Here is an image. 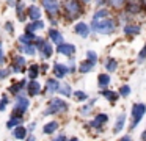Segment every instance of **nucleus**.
<instances>
[{"mask_svg":"<svg viewBox=\"0 0 146 141\" xmlns=\"http://www.w3.org/2000/svg\"><path fill=\"white\" fill-rule=\"evenodd\" d=\"M90 28H91L94 33H99V34H111L115 30H116V21H115L111 16L93 19L91 27Z\"/></svg>","mask_w":146,"mask_h":141,"instance_id":"1","label":"nucleus"},{"mask_svg":"<svg viewBox=\"0 0 146 141\" xmlns=\"http://www.w3.org/2000/svg\"><path fill=\"white\" fill-rule=\"evenodd\" d=\"M61 11H63L66 21L72 22L79 19L83 14V6L80 0H63L61 3Z\"/></svg>","mask_w":146,"mask_h":141,"instance_id":"2","label":"nucleus"},{"mask_svg":"<svg viewBox=\"0 0 146 141\" xmlns=\"http://www.w3.org/2000/svg\"><path fill=\"white\" fill-rule=\"evenodd\" d=\"M41 6L44 8V11L47 13V16L50 17V22L54 25H57V17L61 13V5L58 0H41Z\"/></svg>","mask_w":146,"mask_h":141,"instance_id":"3","label":"nucleus"},{"mask_svg":"<svg viewBox=\"0 0 146 141\" xmlns=\"http://www.w3.org/2000/svg\"><path fill=\"white\" fill-rule=\"evenodd\" d=\"M68 108H69V105H68L66 100L60 99V97H52V99L49 100V103H47V110L44 111V115L46 116H49V115H60V113L68 111Z\"/></svg>","mask_w":146,"mask_h":141,"instance_id":"4","label":"nucleus"},{"mask_svg":"<svg viewBox=\"0 0 146 141\" xmlns=\"http://www.w3.org/2000/svg\"><path fill=\"white\" fill-rule=\"evenodd\" d=\"M130 115H132V121H130V132L133 128L138 127V124L141 122L143 116L146 115V105L145 103H133L132 105V110H130Z\"/></svg>","mask_w":146,"mask_h":141,"instance_id":"5","label":"nucleus"},{"mask_svg":"<svg viewBox=\"0 0 146 141\" xmlns=\"http://www.w3.org/2000/svg\"><path fill=\"white\" fill-rule=\"evenodd\" d=\"M14 108H13V113L14 115H25L27 113V110H29V107H30V100H29V97H25L24 94H21V96H16L14 97Z\"/></svg>","mask_w":146,"mask_h":141,"instance_id":"6","label":"nucleus"},{"mask_svg":"<svg viewBox=\"0 0 146 141\" xmlns=\"http://www.w3.org/2000/svg\"><path fill=\"white\" fill-rule=\"evenodd\" d=\"M25 64H27V58L25 55H16L11 60V72H16V74H24L25 72Z\"/></svg>","mask_w":146,"mask_h":141,"instance_id":"7","label":"nucleus"},{"mask_svg":"<svg viewBox=\"0 0 146 141\" xmlns=\"http://www.w3.org/2000/svg\"><path fill=\"white\" fill-rule=\"evenodd\" d=\"M124 9H126V13L129 16L140 14L143 11V3H141V0H127Z\"/></svg>","mask_w":146,"mask_h":141,"instance_id":"8","label":"nucleus"},{"mask_svg":"<svg viewBox=\"0 0 146 141\" xmlns=\"http://www.w3.org/2000/svg\"><path fill=\"white\" fill-rule=\"evenodd\" d=\"M76 46L74 44H69V42H61V44H58L57 46V52L60 53V55H64V56H68V58H71V56H74L76 55Z\"/></svg>","mask_w":146,"mask_h":141,"instance_id":"9","label":"nucleus"},{"mask_svg":"<svg viewBox=\"0 0 146 141\" xmlns=\"http://www.w3.org/2000/svg\"><path fill=\"white\" fill-rule=\"evenodd\" d=\"M107 121H108V115H105V113H99V115H96L94 119L90 122V127H93L94 130H102V127L107 124Z\"/></svg>","mask_w":146,"mask_h":141,"instance_id":"10","label":"nucleus"},{"mask_svg":"<svg viewBox=\"0 0 146 141\" xmlns=\"http://www.w3.org/2000/svg\"><path fill=\"white\" fill-rule=\"evenodd\" d=\"M27 94H29L30 97H35L38 96L39 93H41V83H39L36 78H33V80L27 81V88H25Z\"/></svg>","mask_w":146,"mask_h":141,"instance_id":"11","label":"nucleus"},{"mask_svg":"<svg viewBox=\"0 0 146 141\" xmlns=\"http://www.w3.org/2000/svg\"><path fill=\"white\" fill-rule=\"evenodd\" d=\"M25 88H27V80H19V81L13 83L10 88H8V93L13 94V96L16 97V96L24 94V89H25Z\"/></svg>","mask_w":146,"mask_h":141,"instance_id":"12","label":"nucleus"},{"mask_svg":"<svg viewBox=\"0 0 146 141\" xmlns=\"http://www.w3.org/2000/svg\"><path fill=\"white\" fill-rule=\"evenodd\" d=\"M60 81H58V78L55 77V78H49L47 81H46V89H44V93L47 94V96H52V94H55V93H58V89H60Z\"/></svg>","mask_w":146,"mask_h":141,"instance_id":"13","label":"nucleus"},{"mask_svg":"<svg viewBox=\"0 0 146 141\" xmlns=\"http://www.w3.org/2000/svg\"><path fill=\"white\" fill-rule=\"evenodd\" d=\"M124 33H126V36L133 38V36L141 33V27L138 24H135V22H129V24L124 25Z\"/></svg>","mask_w":146,"mask_h":141,"instance_id":"14","label":"nucleus"},{"mask_svg":"<svg viewBox=\"0 0 146 141\" xmlns=\"http://www.w3.org/2000/svg\"><path fill=\"white\" fill-rule=\"evenodd\" d=\"M52 72H54V75L60 80V78H64L68 74H69V68H68L66 64H61V63H55Z\"/></svg>","mask_w":146,"mask_h":141,"instance_id":"15","label":"nucleus"},{"mask_svg":"<svg viewBox=\"0 0 146 141\" xmlns=\"http://www.w3.org/2000/svg\"><path fill=\"white\" fill-rule=\"evenodd\" d=\"M74 33L79 34L80 38H88V34H90L88 24H85V22H77V24L74 25Z\"/></svg>","mask_w":146,"mask_h":141,"instance_id":"16","label":"nucleus"},{"mask_svg":"<svg viewBox=\"0 0 146 141\" xmlns=\"http://www.w3.org/2000/svg\"><path fill=\"white\" fill-rule=\"evenodd\" d=\"M38 52H39V55H41L44 60H49L52 56V53H54V47L50 46L49 41H44V44L38 49Z\"/></svg>","mask_w":146,"mask_h":141,"instance_id":"17","label":"nucleus"},{"mask_svg":"<svg viewBox=\"0 0 146 141\" xmlns=\"http://www.w3.org/2000/svg\"><path fill=\"white\" fill-rule=\"evenodd\" d=\"M42 28H44V21H41V19L30 21L29 24L25 25V31H30V33H35V31L42 30Z\"/></svg>","mask_w":146,"mask_h":141,"instance_id":"18","label":"nucleus"},{"mask_svg":"<svg viewBox=\"0 0 146 141\" xmlns=\"http://www.w3.org/2000/svg\"><path fill=\"white\" fill-rule=\"evenodd\" d=\"M17 50H19L22 55L25 56H33L36 53V47L35 44H19V47H17Z\"/></svg>","mask_w":146,"mask_h":141,"instance_id":"19","label":"nucleus"},{"mask_svg":"<svg viewBox=\"0 0 146 141\" xmlns=\"http://www.w3.org/2000/svg\"><path fill=\"white\" fill-rule=\"evenodd\" d=\"M27 17L30 21H36V19H41V8L36 5H30L27 8Z\"/></svg>","mask_w":146,"mask_h":141,"instance_id":"20","label":"nucleus"},{"mask_svg":"<svg viewBox=\"0 0 146 141\" xmlns=\"http://www.w3.org/2000/svg\"><path fill=\"white\" fill-rule=\"evenodd\" d=\"M27 133H29V130H27V127H24L22 124L16 125V127L13 128V136L16 138V140H27Z\"/></svg>","mask_w":146,"mask_h":141,"instance_id":"21","label":"nucleus"},{"mask_svg":"<svg viewBox=\"0 0 146 141\" xmlns=\"http://www.w3.org/2000/svg\"><path fill=\"white\" fill-rule=\"evenodd\" d=\"M49 39H50L54 44H57V46L64 41V39H63V34H61L60 31L57 30V28H50V30H49Z\"/></svg>","mask_w":146,"mask_h":141,"instance_id":"22","label":"nucleus"},{"mask_svg":"<svg viewBox=\"0 0 146 141\" xmlns=\"http://www.w3.org/2000/svg\"><path fill=\"white\" fill-rule=\"evenodd\" d=\"M94 66H96V63L90 61V60H83L79 64V72L80 74H88V72H91L94 69Z\"/></svg>","mask_w":146,"mask_h":141,"instance_id":"23","label":"nucleus"},{"mask_svg":"<svg viewBox=\"0 0 146 141\" xmlns=\"http://www.w3.org/2000/svg\"><path fill=\"white\" fill-rule=\"evenodd\" d=\"M24 122V118H22V115H14V113H11V118H10V121L7 122V128H14L16 125H19V124H22Z\"/></svg>","mask_w":146,"mask_h":141,"instance_id":"24","label":"nucleus"},{"mask_svg":"<svg viewBox=\"0 0 146 141\" xmlns=\"http://www.w3.org/2000/svg\"><path fill=\"white\" fill-rule=\"evenodd\" d=\"M16 16H17V19H19V21H25V17H27V11H25V5H24L22 2H21V0H17L16 2Z\"/></svg>","mask_w":146,"mask_h":141,"instance_id":"25","label":"nucleus"},{"mask_svg":"<svg viewBox=\"0 0 146 141\" xmlns=\"http://www.w3.org/2000/svg\"><path fill=\"white\" fill-rule=\"evenodd\" d=\"M58 127H60V124H58L57 121H50V122H47V124H44L42 133L44 135H52V133H55V132L58 130Z\"/></svg>","mask_w":146,"mask_h":141,"instance_id":"26","label":"nucleus"},{"mask_svg":"<svg viewBox=\"0 0 146 141\" xmlns=\"http://www.w3.org/2000/svg\"><path fill=\"white\" fill-rule=\"evenodd\" d=\"M124 124H126V115H124V113H121V115L116 118V122H115V127H113V133L115 135L119 133V132L124 128Z\"/></svg>","mask_w":146,"mask_h":141,"instance_id":"27","label":"nucleus"},{"mask_svg":"<svg viewBox=\"0 0 146 141\" xmlns=\"http://www.w3.org/2000/svg\"><path fill=\"white\" fill-rule=\"evenodd\" d=\"M126 2L127 0H107V5H108V8L115 9V11H121L126 6Z\"/></svg>","mask_w":146,"mask_h":141,"instance_id":"28","label":"nucleus"},{"mask_svg":"<svg viewBox=\"0 0 146 141\" xmlns=\"http://www.w3.org/2000/svg\"><path fill=\"white\" fill-rule=\"evenodd\" d=\"M36 39L35 33H30V31H25L24 34L19 36V44H33Z\"/></svg>","mask_w":146,"mask_h":141,"instance_id":"29","label":"nucleus"},{"mask_svg":"<svg viewBox=\"0 0 146 141\" xmlns=\"http://www.w3.org/2000/svg\"><path fill=\"white\" fill-rule=\"evenodd\" d=\"M110 81H111V78H110V75H108L107 72L98 75V85H99L101 88H107L108 85H110Z\"/></svg>","mask_w":146,"mask_h":141,"instance_id":"30","label":"nucleus"},{"mask_svg":"<svg viewBox=\"0 0 146 141\" xmlns=\"http://www.w3.org/2000/svg\"><path fill=\"white\" fill-rule=\"evenodd\" d=\"M101 94H102V96H104L107 100H110V102H116V100L119 99V93L110 91V89H107V88H104V91H102Z\"/></svg>","mask_w":146,"mask_h":141,"instance_id":"31","label":"nucleus"},{"mask_svg":"<svg viewBox=\"0 0 146 141\" xmlns=\"http://www.w3.org/2000/svg\"><path fill=\"white\" fill-rule=\"evenodd\" d=\"M58 93H60L61 96H64V97H71L72 96V88L69 86V83H61Z\"/></svg>","mask_w":146,"mask_h":141,"instance_id":"32","label":"nucleus"},{"mask_svg":"<svg viewBox=\"0 0 146 141\" xmlns=\"http://www.w3.org/2000/svg\"><path fill=\"white\" fill-rule=\"evenodd\" d=\"M118 69V61L115 58H107L105 61V71L107 72H115Z\"/></svg>","mask_w":146,"mask_h":141,"instance_id":"33","label":"nucleus"},{"mask_svg":"<svg viewBox=\"0 0 146 141\" xmlns=\"http://www.w3.org/2000/svg\"><path fill=\"white\" fill-rule=\"evenodd\" d=\"M39 71H41V66H39V64H32V66H30V68H29V78H30V80L38 78Z\"/></svg>","mask_w":146,"mask_h":141,"instance_id":"34","label":"nucleus"},{"mask_svg":"<svg viewBox=\"0 0 146 141\" xmlns=\"http://www.w3.org/2000/svg\"><path fill=\"white\" fill-rule=\"evenodd\" d=\"M72 96H74V99L79 100V102H85V100H88V94H86L85 91H74Z\"/></svg>","mask_w":146,"mask_h":141,"instance_id":"35","label":"nucleus"},{"mask_svg":"<svg viewBox=\"0 0 146 141\" xmlns=\"http://www.w3.org/2000/svg\"><path fill=\"white\" fill-rule=\"evenodd\" d=\"M107 16H110V9L107 8H99L98 11L93 14V19H99V17H107Z\"/></svg>","mask_w":146,"mask_h":141,"instance_id":"36","label":"nucleus"},{"mask_svg":"<svg viewBox=\"0 0 146 141\" xmlns=\"http://www.w3.org/2000/svg\"><path fill=\"white\" fill-rule=\"evenodd\" d=\"M8 103H10V99H8L7 94H3V96L0 97V111H5L8 107Z\"/></svg>","mask_w":146,"mask_h":141,"instance_id":"37","label":"nucleus"},{"mask_svg":"<svg viewBox=\"0 0 146 141\" xmlns=\"http://www.w3.org/2000/svg\"><path fill=\"white\" fill-rule=\"evenodd\" d=\"M130 94V86L129 85H123V86L119 88V96L121 97H127Z\"/></svg>","mask_w":146,"mask_h":141,"instance_id":"38","label":"nucleus"},{"mask_svg":"<svg viewBox=\"0 0 146 141\" xmlns=\"http://www.w3.org/2000/svg\"><path fill=\"white\" fill-rule=\"evenodd\" d=\"M86 60H90V61H93V63H98V53L93 52V50H88V52H86Z\"/></svg>","mask_w":146,"mask_h":141,"instance_id":"39","label":"nucleus"},{"mask_svg":"<svg viewBox=\"0 0 146 141\" xmlns=\"http://www.w3.org/2000/svg\"><path fill=\"white\" fill-rule=\"evenodd\" d=\"M10 74H11V69H5V68H2V66H0V80L7 78Z\"/></svg>","mask_w":146,"mask_h":141,"instance_id":"40","label":"nucleus"},{"mask_svg":"<svg viewBox=\"0 0 146 141\" xmlns=\"http://www.w3.org/2000/svg\"><path fill=\"white\" fill-rule=\"evenodd\" d=\"M146 60V46L143 47L141 50H140V53H138V63H143Z\"/></svg>","mask_w":146,"mask_h":141,"instance_id":"41","label":"nucleus"},{"mask_svg":"<svg viewBox=\"0 0 146 141\" xmlns=\"http://www.w3.org/2000/svg\"><path fill=\"white\" fill-rule=\"evenodd\" d=\"M68 68H69V74L76 72V63H74V58H72V56H71V61H69V64H68Z\"/></svg>","mask_w":146,"mask_h":141,"instance_id":"42","label":"nucleus"},{"mask_svg":"<svg viewBox=\"0 0 146 141\" xmlns=\"http://www.w3.org/2000/svg\"><path fill=\"white\" fill-rule=\"evenodd\" d=\"M5 30H7L8 33H14V27H13V24H11V22H7V24H5Z\"/></svg>","mask_w":146,"mask_h":141,"instance_id":"43","label":"nucleus"},{"mask_svg":"<svg viewBox=\"0 0 146 141\" xmlns=\"http://www.w3.org/2000/svg\"><path fill=\"white\" fill-rule=\"evenodd\" d=\"M80 113H82V115H90V113H91V105H85L83 110H80Z\"/></svg>","mask_w":146,"mask_h":141,"instance_id":"44","label":"nucleus"},{"mask_svg":"<svg viewBox=\"0 0 146 141\" xmlns=\"http://www.w3.org/2000/svg\"><path fill=\"white\" fill-rule=\"evenodd\" d=\"M5 64V55H3V50H0V66Z\"/></svg>","mask_w":146,"mask_h":141,"instance_id":"45","label":"nucleus"},{"mask_svg":"<svg viewBox=\"0 0 146 141\" xmlns=\"http://www.w3.org/2000/svg\"><path fill=\"white\" fill-rule=\"evenodd\" d=\"M94 3H96V5H98V6H102V5H104V3H105V5H107V0H94Z\"/></svg>","mask_w":146,"mask_h":141,"instance_id":"46","label":"nucleus"},{"mask_svg":"<svg viewBox=\"0 0 146 141\" xmlns=\"http://www.w3.org/2000/svg\"><path fill=\"white\" fill-rule=\"evenodd\" d=\"M55 140L61 141V140H66V135H58V136H55Z\"/></svg>","mask_w":146,"mask_h":141,"instance_id":"47","label":"nucleus"},{"mask_svg":"<svg viewBox=\"0 0 146 141\" xmlns=\"http://www.w3.org/2000/svg\"><path fill=\"white\" fill-rule=\"evenodd\" d=\"M121 140H123V141H129L130 140V135H126V136H123Z\"/></svg>","mask_w":146,"mask_h":141,"instance_id":"48","label":"nucleus"},{"mask_svg":"<svg viewBox=\"0 0 146 141\" xmlns=\"http://www.w3.org/2000/svg\"><path fill=\"white\" fill-rule=\"evenodd\" d=\"M7 2L10 3V5H13V6H14V5H16V2H17V0H7Z\"/></svg>","mask_w":146,"mask_h":141,"instance_id":"49","label":"nucleus"},{"mask_svg":"<svg viewBox=\"0 0 146 141\" xmlns=\"http://www.w3.org/2000/svg\"><path fill=\"white\" fill-rule=\"evenodd\" d=\"M41 69H42V72H46L49 68H47V64H42V66H41Z\"/></svg>","mask_w":146,"mask_h":141,"instance_id":"50","label":"nucleus"},{"mask_svg":"<svg viewBox=\"0 0 146 141\" xmlns=\"http://www.w3.org/2000/svg\"><path fill=\"white\" fill-rule=\"evenodd\" d=\"M141 140H146V130H145V132H143V133H141Z\"/></svg>","mask_w":146,"mask_h":141,"instance_id":"51","label":"nucleus"},{"mask_svg":"<svg viewBox=\"0 0 146 141\" xmlns=\"http://www.w3.org/2000/svg\"><path fill=\"white\" fill-rule=\"evenodd\" d=\"M141 3H143V9H146V0H141Z\"/></svg>","mask_w":146,"mask_h":141,"instance_id":"52","label":"nucleus"},{"mask_svg":"<svg viewBox=\"0 0 146 141\" xmlns=\"http://www.w3.org/2000/svg\"><path fill=\"white\" fill-rule=\"evenodd\" d=\"M82 3H90V2H93V0H80Z\"/></svg>","mask_w":146,"mask_h":141,"instance_id":"53","label":"nucleus"},{"mask_svg":"<svg viewBox=\"0 0 146 141\" xmlns=\"http://www.w3.org/2000/svg\"><path fill=\"white\" fill-rule=\"evenodd\" d=\"M0 50H2V41H0Z\"/></svg>","mask_w":146,"mask_h":141,"instance_id":"54","label":"nucleus"}]
</instances>
